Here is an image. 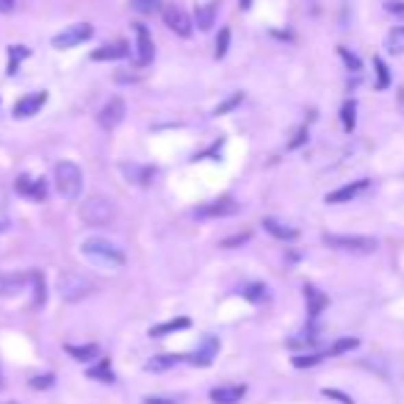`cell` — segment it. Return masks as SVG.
Returning <instances> with one entry per match:
<instances>
[{"label": "cell", "mask_w": 404, "mask_h": 404, "mask_svg": "<svg viewBox=\"0 0 404 404\" xmlns=\"http://www.w3.org/2000/svg\"><path fill=\"white\" fill-rule=\"evenodd\" d=\"M374 73H377L374 89H377V92H385V89L390 86V70H388V64H385L379 55H374Z\"/></svg>", "instance_id": "obj_25"}, {"label": "cell", "mask_w": 404, "mask_h": 404, "mask_svg": "<svg viewBox=\"0 0 404 404\" xmlns=\"http://www.w3.org/2000/svg\"><path fill=\"white\" fill-rule=\"evenodd\" d=\"M119 169H122V175L127 177V183H136V186H150V183H153V177H155V169H153V166L122 164Z\"/></svg>", "instance_id": "obj_17"}, {"label": "cell", "mask_w": 404, "mask_h": 404, "mask_svg": "<svg viewBox=\"0 0 404 404\" xmlns=\"http://www.w3.org/2000/svg\"><path fill=\"white\" fill-rule=\"evenodd\" d=\"M127 55V45L125 42H114V45H103L92 53V61H116Z\"/></svg>", "instance_id": "obj_21"}, {"label": "cell", "mask_w": 404, "mask_h": 404, "mask_svg": "<svg viewBox=\"0 0 404 404\" xmlns=\"http://www.w3.org/2000/svg\"><path fill=\"white\" fill-rule=\"evenodd\" d=\"M247 388L244 385H219L211 390V401L214 404H238L244 399Z\"/></svg>", "instance_id": "obj_16"}, {"label": "cell", "mask_w": 404, "mask_h": 404, "mask_svg": "<svg viewBox=\"0 0 404 404\" xmlns=\"http://www.w3.org/2000/svg\"><path fill=\"white\" fill-rule=\"evenodd\" d=\"M249 238H252L249 233H238V236H230V238H225V241H222V247H225V249H236V247L247 244Z\"/></svg>", "instance_id": "obj_38"}, {"label": "cell", "mask_w": 404, "mask_h": 404, "mask_svg": "<svg viewBox=\"0 0 404 404\" xmlns=\"http://www.w3.org/2000/svg\"><path fill=\"white\" fill-rule=\"evenodd\" d=\"M396 103H399V108H401V114H404V89L396 94Z\"/></svg>", "instance_id": "obj_46"}, {"label": "cell", "mask_w": 404, "mask_h": 404, "mask_svg": "<svg viewBox=\"0 0 404 404\" xmlns=\"http://www.w3.org/2000/svg\"><path fill=\"white\" fill-rule=\"evenodd\" d=\"M133 34H136V66H150L153 55H155V45L153 36L144 25H133Z\"/></svg>", "instance_id": "obj_11"}, {"label": "cell", "mask_w": 404, "mask_h": 404, "mask_svg": "<svg viewBox=\"0 0 404 404\" xmlns=\"http://www.w3.org/2000/svg\"><path fill=\"white\" fill-rule=\"evenodd\" d=\"M385 9H388L390 14H396V17H404V3H401V0H388Z\"/></svg>", "instance_id": "obj_43"}, {"label": "cell", "mask_w": 404, "mask_h": 404, "mask_svg": "<svg viewBox=\"0 0 404 404\" xmlns=\"http://www.w3.org/2000/svg\"><path fill=\"white\" fill-rule=\"evenodd\" d=\"M92 288H94V283L86 275L73 272V268H66V272L58 275V294L64 302H81L92 294Z\"/></svg>", "instance_id": "obj_4"}, {"label": "cell", "mask_w": 404, "mask_h": 404, "mask_svg": "<svg viewBox=\"0 0 404 404\" xmlns=\"http://www.w3.org/2000/svg\"><path fill=\"white\" fill-rule=\"evenodd\" d=\"M177 363H183L180 355H155L153 360L144 363V368H147V371H169V368H175Z\"/></svg>", "instance_id": "obj_24"}, {"label": "cell", "mask_w": 404, "mask_h": 404, "mask_svg": "<svg viewBox=\"0 0 404 404\" xmlns=\"http://www.w3.org/2000/svg\"><path fill=\"white\" fill-rule=\"evenodd\" d=\"M341 125H344L346 133L355 130V125H357V103H355V100H346V103L341 105Z\"/></svg>", "instance_id": "obj_27"}, {"label": "cell", "mask_w": 404, "mask_h": 404, "mask_svg": "<svg viewBox=\"0 0 404 404\" xmlns=\"http://www.w3.org/2000/svg\"><path fill=\"white\" fill-rule=\"evenodd\" d=\"M368 186H371V180H352V183H346V186H341V188H335V191H329L327 194V205H344V202H352V199H357L363 191H368Z\"/></svg>", "instance_id": "obj_9"}, {"label": "cell", "mask_w": 404, "mask_h": 404, "mask_svg": "<svg viewBox=\"0 0 404 404\" xmlns=\"http://www.w3.org/2000/svg\"><path fill=\"white\" fill-rule=\"evenodd\" d=\"M130 9L136 14H155L164 12V0H130Z\"/></svg>", "instance_id": "obj_28"}, {"label": "cell", "mask_w": 404, "mask_h": 404, "mask_svg": "<svg viewBox=\"0 0 404 404\" xmlns=\"http://www.w3.org/2000/svg\"><path fill=\"white\" fill-rule=\"evenodd\" d=\"M144 404H180V399H175V396H147Z\"/></svg>", "instance_id": "obj_42"}, {"label": "cell", "mask_w": 404, "mask_h": 404, "mask_svg": "<svg viewBox=\"0 0 404 404\" xmlns=\"http://www.w3.org/2000/svg\"><path fill=\"white\" fill-rule=\"evenodd\" d=\"M78 214H81V219L89 227H108L114 222V216H116V208H114V202L108 197L94 194V197H86L81 202V211Z\"/></svg>", "instance_id": "obj_2"}, {"label": "cell", "mask_w": 404, "mask_h": 404, "mask_svg": "<svg viewBox=\"0 0 404 404\" xmlns=\"http://www.w3.org/2000/svg\"><path fill=\"white\" fill-rule=\"evenodd\" d=\"M357 346H360V341H357V338H341V341H335V344H332L329 355H346V352L357 349Z\"/></svg>", "instance_id": "obj_35"}, {"label": "cell", "mask_w": 404, "mask_h": 404, "mask_svg": "<svg viewBox=\"0 0 404 404\" xmlns=\"http://www.w3.org/2000/svg\"><path fill=\"white\" fill-rule=\"evenodd\" d=\"M125 100L122 97H114V100H108L105 105H103V111H100V125L105 127V130H114L122 119H125Z\"/></svg>", "instance_id": "obj_14"}, {"label": "cell", "mask_w": 404, "mask_h": 404, "mask_svg": "<svg viewBox=\"0 0 404 404\" xmlns=\"http://www.w3.org/2000/svg\"><path fill=\"white\" fill-rule=\"evenodd\" d=\"M53 183H55V191L64 199H78L81 188H84V172L70 161H61L53 172Z\"/></svg>", "instance_id": "obj_3"}, {"label": "cell", "mask_w": 404, "mask_h": 404, "mask_svg": "<svg viewBox=\"0 0 404 404\" xmlns=\"http://www.w3.org/2000/svg\"><path fill=\"white\" fill-rule=\"evenodd\" d=\"M238 6H241V9H249V6H252V0H241Z\"/></svg>", "instance_id": "obj_47"}, {"label": "cell", "mask_w": 404, "mask_h": 404, "mask_svg": "<svg viewBox=\"0 0 404 404\" xmlns=\"http://www.w3.org/2000/svg\"><path fill=\"white\" fill-rule=\"evenodd\" d=\"M241 211V205L236 199H214V202H205V205H199L191 211L194 219H225V216H236Z\"/></svg>", "instance_id": "obj_7"}, {"label": "cell", "mask_w": 404, "mask_h": 404, "mask_svg": "<svg viewBox=\"0 0 404 404\" xmlns=\"http://www.w3.org/2000/svg\"><path fill=\"white\" fill-rule=\"evenodd\" d=\"M28 55H31L28 47H23V45H9V75L17 73V66H20Z\"/></svg>", "instance_id": "obj_31"}, {"label": "cell", "mask_w": 404, "mask_h": 404, "mask_svg": "<svg viewBox=\"0 0 404 404\" xmlns=\"http://www.w3.org/2000/svg\"><path fill=\"white\" fill-rule=\"evenodd\" d=\"M241 103H244V94H241V92H233V94H230L227 100H222V103H219V105L214 108V116H222V114H230V111H233V108H238Z\"/></svg>", "instance_id": "obj_33"}, {"label": "cell", "mask_w": 404, "mask_h": 404, "mask_svg": "<svg viewBox=\"0 0 404 404\" xmlns=\"http://www.w3.org/2000/svg\"><path fill=\"white\" fill-rule=\"evenodd\" d=\"M241 296H247L249 302H263L268 294H266V286H260V283H255V286H247L244 291H241Z\"/></svg>", "instance_id": "obj_37"}, {"label": "cell", "mask_w": 404, "mask_h": 404, "mask_svg": "<svg viewBox=\"0 0 404 404\" xmlns=\"http://www.w3.org/2000/svg\"><path fill=\"white\" fill-rule=\"evenodd\" d=\"M216 14H219V0H208L194 12V25L199 31H211L216 25Z\"/></svg>", "instance_id": "obj_15"}, {"label": "cell", "mask_w": 404, "mask_h": 404, "mask_svg": "<svg viewBox=\"0 0 404 404\" xmlns=\"http://www.w3.org/2000/svg\"><path fill=\"white\" fill-rule=\"evenodd\" d=\"M324 244L338 252H352V255H371L377 249V238L371 236H338V233H324Z\"/></svg>", "instance_id": "obj_5"}, {"label": "cell", "mask_w": 404, "mask_h": 404, "mask_svg": "<svg viewBox=\"0 0 404 404\" xmlns=\"http://www.w3.org/2000/svg\"><path fill=\"white\" fill-rule=\"evenodd\" d=\"M227 50H230V28H222L219 36H216V50H214V55H216V58H225Z\"/></svg>", "instance_id": "obj_36"}, {"label": "cell", "mask_w": 404, "mask_h": 404, "mask_svg": "<svg viewBox=\"0 0 404 404\" xmlns=\"http://www.w3.org/2000/svg\"><path fill=\"white\" fill-rule=\"evenodd\" d=\"M324 357H329V352H305V355L291 357V363H294L296 368H310V366H318Z\"/></svg>", "instance_id": "obj_29"}, {"label": "cell", "mask_w": 404, "mask_h": 404, "mask_svg": "<svg viewBox=\"0 0 404 404\" xmlns=\"http://www.w3.org/2000/svg\"><path fill=\"white\" fill-rule=\"evenodd\" d=\"M53 379H55L53 374H39V377H34V379H31V385H34L36 390H42V388H50V385H53Z\"/></svg>", "instance_id": "obj_41"}, {"label": "cell", "mask_w": 404, "mask_h": 404, "mask_svg": "<svg viewBox=\"0 0 404 404\" xmlns=\"http://www.w3.org/2000/svg\"><path fill=\"white\" fill-rule=\"evenodd\" d=\"M92 34H94V28H92L89 23H75V25L64 28L61 34H55V36H53V47H55V50H70V47H78V45H84L86 39H92Z\"/></svg>", "instance_id": "obj_6"}, {"label": "cell", "mask_w": 404, "mask_h": 404, "mask_svg": "<svg viewBox=\"0 0 404 404\" xmlns=\"http://www.w3.org/2000/svg\"><path fill=\"white\" fill-rule=\"evenodd\" d=\"M45 103H47V92H34V94H25V97H20V100H17V105H14V116H17V119H28V116L39 114Z\"/></svg>", "instance_id": "obj_12"}, {"label": "cell", "mask_w": 404, "mask_h": 404, "mask_svg": "<svg viewBox=\"0 0 404 404\" xmlns=\"http://www.w3.org/2000/svg\"><path fill=\"white\" fill-rule=\"evenodd\" d=\"M188 327H191V321H188V318H172V321H164V324L150 327V335H153V338H164V335H172V332L188 329Z\"/></svg>", "instance_id": "obj_23"}, {"label": "cell", "mask_w": 404, "mask_h": 404, "mask_svg": "<svg viewBox=\"0 0 404 404\" xmlns=\"http://www.w3.org/2000/svg\"><path fill=\"white\" fill-rule=\"evenodd\" d=\"M385 50H388L390 55H401V53H404V25H399V28H393V31L388 34Z\"/></svg>", "instance_id": "obj_26"}, {"label": "cell", "mask_w": 404, "mask_h": 404, "mask_svg": "<svg viewBox=\"0 0 404 404\" xmlns=\"http://www.w3.org/2000/svg\"><path fill=\"white\" fill-rule=\"evenodd\" d=\"M31 275H0V296H17L25 291Z\"/></svg>", "instance_id": "obj_18"}, {"label": "cell", "mask_w": 404, "mask_h": 404, "mask_svg": "<svg viewBox=\"0 0 404 404\" xmlns=\"http://www.w3.org/2000/svg\"><path fill=\"white\" fill-rule=\"evenodd\" d=\"M86 374H89V379H97V382H108V385H111V382H116V374L111 371V366H108V360H103V363H97V366H94V368H89Z\"/></svg>", "instance_id": "obj_30"}, {"label": "cell", "mask_w": 404, "mask_h": 404, "mask_svg": "<svg viewBox=\"0 0 404 404\" xmlns=\"http://www.w3.org/2000/svg\"><path fill=\"white\" fill-rule=\"evenodd\" d=\"M64 352L70 355L73 360H78V363H89V360H94V357L100 355V346H97V344H84V346H78V344H66Z\"/></svg>", "instance_id": "obj_20"}, {"label": "cell", "mask_w": 404, "mask_h": 404, "mask_svg": "<svg viewBox=\"0 0 404 404\" xmlns=\"http://www.w3.org/2000/svg\"><path fill=\"white\" fill-rule=\"evenodd\" d=\"M219 355V341L214 338V335H205L202 338V344L188 355V357H183L186 363H191V366H199V368H205V366H211L214 363V357Z\"/></svg>", "instance_id": "obj_10"}, {"label": "cell", "mask_w": 404, "mask_h": 404, "mask_svg": "<svg viewBox=\"0 0 404 404\" xmlns=\"http://www.w3.org/2000/svg\"><path fill=\"white\" fill-rule=\"evenodd\" d=\"M338 55L344 58V64H346V70H349V73H360V70H363V61H360L349 47L341 45V47H338Z\"/></svg>", "instance_id": "obj_34"}, {"label": "cell", "mask_w": 404, "mask_h": 404, "mask_svg": "<svg viewBox=\"0 0 404 404\" xmlns=\"http://www.w3.org/2000/svg\"><path fill=\"white\" fill-rule=\"evenodd\" d=\"M305 302H307V316L310 318H318L324 313V307L329 305V299L316 286H305Z\"/></svg>", "instance_id": "obj_19"}, {"label": "cell", "mask_w": 404, "mask_h": 404, "mask_svg": "<svg viewBox=\"0 0 404 404\" xmlns=\"http://www.w3.org/2000/svg\"><path fill=\"white\" fill-rule=\"evenodd\" d=\"M263 230H266L268 236L280 238V241H296V236H299L294 227H288V225H283V222H277V219H263Z\"/></svg>", "instance_id": "obj_22"}, {"label": "cell", "mask_w": 404, "mask_h": 404, "mask_svg": "<svg viewBox=\"0 0 404 404\" xmlns=\"http://www.w3.org/2000/svg\"><path fill=\"white\" fill-rule=\"evenodd\" d=\"M31 283H34V307H42L45 299H47V291H45V277L39 272H31Z\"/></svg>", "instance_id": "obj_32"}, {"label": "cell", "mask_w": 404, "mask_h": 404, "mask_svg": "<svg viewBox=\"0 0 404 404\" xmlns=\"http://www.w3.org/2000/svg\"><path fill=\"white\" fill-rule=\"evenodd\" d=\"M307 142V127H299L296 133H294V139L288 142V150H296V147H302Z\"/></svg>", "instance_id": "obj_39"}, {"label": "cell", "mask_w": 404, "mask_h": 404, "mask_svg": "<svg viewBox=\"0 0 404 404\" xmlns=\"http://www.w3.org/2000/svg\"><path fill=\"white\" fill-rule=\"evenodd\" d=\"M14 188H17V194H23V197H28V199H34V202H42V199L47 197L45 180H36V177H31V175H20L17 183H14Z\"/></svg>", "instance_id": "obj_13"}, {"label": "cell", "mask_w": 404, "mask_h": 404, "mask_svg": "<svg viewBox=\"0 0 404 404\" xmlns=\"http://www.w3.org/2000/svg\"><path fill=\"white\" fill-rule=\"evenodd\" d=\"M164 25H166L172 34L183 36V39H188L191 31H194V20H191L180 6H175V3L164 6Z\"/></svg>", "instance_id": "obj_8"}, {"label": "cell", "mask_w": 404, "mask_h": 404, "mask_svg": "<svg viewBox=\"0 0 404 404\" xmlns=\"http://www.w3.org/2000/svg\"><path fill=\"white\" fill-rule=\"evenodd\" d=\"M116 81H119V84H127V81H130V84H136V81H139V75H127V73H119V75H116Z\"/></svg>", "instance_id": "obj_45"}, {"label": "cell", "mask_w": 404, "mask_h": 404, "mask_svg": "<svg viewBox=\"0 0 404 404\" xmlns=\"http://www.w3.org/2000/svg\"><path fill=\"white\" fill-rule=\"evenodd\" d=\"M324 396L327 399H335V401H341V404H355L346 393H341V390H335V388H324Z\"/></svg>", "instance_id": "obj_40"}, {"label": "cell", "mask_w": 404, "mask_h": 404, "mask_svg": "<svg viewBox=\"0 0 404 404\" xmlns=\"http://www.w3.org/2000/svg\"><path fill=\"white\" fill-rule=\"evenodd\" d=\"M14 12V0H0V14Z\"/></svg>", "instance_id": "obj_44"}, {"label": "cell", "mask_w": 404, "mask_h": 404, "mask_svg": "<svg viewBox=\"0 0 404 404\" xmlns=\"http://www.w3.org/2000/svg\"><path fill=\"white\" fill-rule=\"evenodd\" d=\"M81 252L89 263H94L100 268H122L125 266V252L105 238H86L81 244Z\"/></svg>", "instance_id": "obj_1"}]
</instances>
